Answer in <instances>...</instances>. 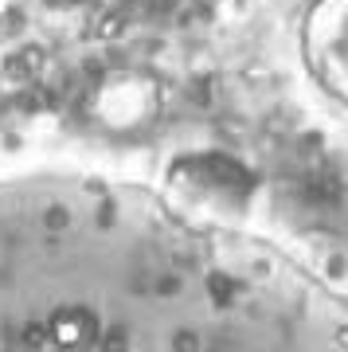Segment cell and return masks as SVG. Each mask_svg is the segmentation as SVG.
<instances>
[{
	"label": "cell",
	"mask_w": 348,
	"mask_h": 352,
	"mask_svg": "<svg viewBox=\"0 0 348 352\" xmlns=\"http://www.w3.org/2000/svg\"><path fill=\"white\" fill-rule=\"evenodd\" d=\"M0 352H348V294L164 192L0 176Z\"/></svg>",
	"instance_id": "6da1fadb"
}]
</instances>
